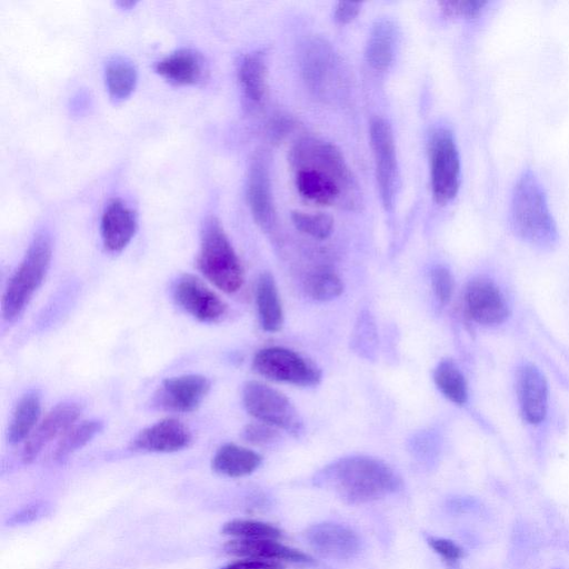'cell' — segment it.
I'll return each instance as SVG.
<instances>
[{"label": "cell", "instance_id": "obj_1", "mask_svg": "<svg viewBox=\"0 0 569 569\" xmlns=\"http://www.w3.org/2000/svg\"><path fill=\"white\" fill-rule=\"evenodd\" d=\"M316 483L332 490L349 503H365L396 492L400 479L379 459L351 456L325 467L316 476Z\"/></svg>", "mask_w": 569, "mask_h": 569}, {"label": "cell", "instance_id": "obj_2", "mask_svg": "<svg viewBox=\"0 0 569 569\" xmlns=\"http://www.w3.org/2000/svg\"><path fill=\"white\" fill-rule=\"evenodd\" d=\"M509 219L513 233L533 247L550 249L558 241L546 192L529 168L520 173L513 186Z\"/></svg>", "mask_w": 569, "mask_h": 569}, {"label": "cell", "instance_id": "obj_3", "mask_svg": "<svg viewBox=\"0 0 569 569\" xmlns=\"http://www.w3.org/2000/svg\"><path fill=\"white\" fill-rule=\"evenodd\" d=\"M197 268L203 277L226 293L243 284V269L220 221L209 217L202 224Z\"/></svg>", "mask_w": 569, "mask_h": 569}, {"label": "cell", "instance_id": "obj_4", "mask_svg": "<svg viewBox=\"0 0 569 569\" xmlns=\"http://www.w3.org/2000/svg\"><path fill=\"white\" fill-rule=\"evenodd\" d=\"M52 256L51 241L38 234L8 281L1 299V313L6 321H14L26 309L43 282Z\"/></svg>", "mask_w": 569, "mask_h": 569}, {"label": "cell", "instance_id": "obj_5", "mask_svg": "<svg viewBox=\"0 0 569 569\" xmlns=\"http://www.w3.org/2000/svg\"><path fill=\"white\" fill-rule=\"evenodd\" d=\"M432 197L438 204H447L460 186V158L452 131L446 127L433 129L428 140Z\"/></svg>", "mask_w": 569, "mask_h": 569}, {"label": "cell", "instance_id": "obj_6", "mask_svg": "<svg viewBox=\"0 0 569 569\" xmlns=\"http://www.w3.org/2000/svg\"><path fill=\"white\" fill-rule=\"evenodd\" d=\"M242 401L247 412L258 421L292 435L301 431L298 411L281 391L259 381H248L242 389Z\"/></svg>", "mask_w": 569, "mask_h": 569}, {"label": "cell", "instance_id": "obj_7", "mask_svg": "<svg viewBox=\"0 0 569 569\" xmlns=\"http://www.w3.org/2000/svg\"><path fill=\"white\" fill-rule=\"evenodd\" d=\"M252 368L272 381L301 387L316 386L321 379V371L313 362L283 347H267L259 350L253 357Z\"/></svg>", "mask_w": 569, "mask_h": 569}, {"label": "cell", "instance_id": "obj_8", "mask_svg": "<svg viewBox=\"0 0 569 569\" xmlns=\"http://www.w3.org/2000/svg\"><path fill=\"white\" fill-rule=\"evenodd\" d=\"M296 170L313 169L336 180L345 193L355 187L352 173L340 150L330 142L312 137L300 139L289 154Z\"/></svg>", "mask_w": 569, "mask_h": 569}, {"label": "cell", "instance_id": "obj_9", "mask_svg": "<svg viewBox=\"0 0 569 569\" xmlns=\"http://www.w3.org/2000/svg\"><path fill=\"white\" fill-rule=\"evenodd\" d=\"M369 136L381 202L386 209H390L395 201L398 177L392 129L388 121L377 117L370 123Z\"/></svg>", "mask_w": 569, "mask_h": 569}, {"label": "cell", "instance_id": "obj_10", "mask_svg": "<svg viewBox=\"0 0 569 569\" xmlns=\"http://www.w3.org/2000/svg\"><path fill=\"white\" fill-rule=\"evenodd\" d=\"M173 298L186 312L202 322L217 321L227 311L224 301L192 274L179 278L173 288Z\"/></svg>", "mask_w": 569, "mask_h": 569}, {"label": "cell", "instance_id": "obj_11", "mask_svg": "<svg viewBox=\"0 0 569 569\" xmlns=\"http://www.w3.org/2000/svg\"><path fill=\"white\" fill-rule=\"evenodd\" d=\"M210 390V381L201 375H182L166 379L154 397L156 406L178 413L196 410Z\"/></svg>", "mask_w": 569, "mask_h": 569}, {"label": "cell", "instance_id": "obj_12", "mask_svg": "<svg viewBox=\"0 0 569 569\" xmlns=\"http://www.w3.org/2000/svg\"><path fill=\"white\" fill-rule=\"evenodd\" d=\"M247 200L256 223L266 232L276 226L269 166L263 153L257 154L250 166L247 181Z\"/></svg>", "mask_w": 569, "mask_h": 569}, {"label": "cell", "instance_id": "obj_13", "mask_svg": "<svg viewBox=\"0 0 569 569\" xmlns=\"http://www.w3.org/2000/svg\"><path fill=\"white\" fill-rule=\"evenodd\" d=\"M468 316L480 325H498L508 317V306L500 289L489 279L476 278L465 290Z\"/></svg>", "mask_w": 569, "mask_h": 569}, {"label": "cell", "instance_id": "obj_14", "mask_svg": "<svg viewBox=\"0 0 569 569\" xmlns=\"http://www.w3.org/2000/svg\"><path fill=\"white\" fill-rule=\"evenodd\" d=\"M80 415L81 408L73 402H63L53 407L26 440L22 460L26 463L33 461L47 445L58 437L61 438L76 425Z\"/></svg>", "mask_w": 569, "mask_h": 569}, {"label": "cell", "instance_id": "obj_15", "mask_svg": "<svg viewBox=\"0 0 569 569\" xmlns=\"http://www.w3.org/2000/svg\"><path fill=\"white\" fill-rule=\"evenodd\" d=\"M306 539L319 555L338 560L353 558L360 550V539L350 528L322 522L311 526L306 531Z\"/></svg>", "mask_w": 569, "mask_h": 569}, {"label": "cell", "instance_id": "obj_16", "mask_svg": "<svg viewBox=\"0 0 569 569\" xmlns=\"http://www.w3.org/2000/svg\"><path fill=\"white\" fill-rule=\"evenodd\" d=\"M191 439V431L183 422L166 418L141 430L130 447L143 452H176L188 447Z\"/></svg>", "mask_w": 569, "mask_h": 569}, {"label": "cell", "instance_id": "obj_17", "mask_svg": "<svg viewBox=\"0 0 569 569\" xmlns=\"http://www.w3.org/2000/svg\"><path fill=\"white\" fill-rule=\"evenodd\" d=\"M517 393L523 418L531 425L540 423L547 413L548 385L541 371L525 363L517 371Z\"/></svg>", "mask_w": 569, "mask_h": 569}, {"label": "cell", "instance_id": "obj_18", "mask_svg": "<svg viewBox=\"0 0 569 569\" xmlns=\"http://www.w3.org/2000/svg\"><path fill=\"white\" fill-rule=\"evenodd\" d=\"M137 216L122 200L114 198L106 206L101 217V237L110 252L122 251L134 237Z\"/></svg>", "mask_w": 569, "mask_h": 569}, {"label": "cell", "instance_id": "obj_19", "mask_svg": "<svg viewBox=\"0 0 569 569\" xmlns=\"http://www.w3.org/2000/svg\"><path fill=\"white\" fill-rule=\"evenodd\" d=\"M229 555L244 559L308 563L310 557L300 550L287 547L276 539H233L224 545Z\"/></svg>", "mask_w": 569, "mask_h": 569}, {"label": "cell", "instance_id": "obj_20", "mask_svg": "<svg viewBox=\"0 0 569 569\" xmlns=\"http://www.w3.org/2000/svg\"><path fill=\"white\" fill-rule=\"evenodd\" d=\"M156 70L174 84L190 86L202 78L203 60L191 49H180L160 60Z\"/></svg>", "mask_w": 569, "mask_h": 569}, {"label": "cell", "instance_id": "obj_21", "mask_svg": "<svg viewBox=\"0 0 569 569\" xmlns=\"http://www.w3.org/2000/svg\"><path fill=\"white\" fill-rule=\"evenodd\" d=\"M259 321L264 331L277 332L283 325V309L271 273H262L256 287Z\"/></svg>", "mask_w": 569, "mask_h": 569}, {"label": "cell", "instance_id": "obj_22", "mask_svg": "<svg viewBox=\"0 0 569 569\" xmlns=\"http://www.w3.org/2000/svg\"><path fill=\"white\" fill-rule=\"evenodd\" d=\"M397 43V28L392 21H377L369 34L366 58L368 63L378 71L387 70L393 61Z\"/></svg>", "mask_w": 569, "mask_h": 569}, {"label": "cell", "instance_id": "obj_23", "mask_svg": "<svg viewBox=\"0 0 569 569\" xmlns=\"http://www.w3.org/2000/svg\"><path fill=\"white\" fill-rule=\"evenodd\" d=\"M261 460V456L251 449L227 443L216 452L212 468L220 475L238 478L252 473L260 466Z\"/></svg>", "mask_w": 569, "mask_h": 569}, {"label": "cell", "instance_id": "obj_24", "mask_svg": "<svg viewBox=\"0 0 569 569\" xmlns=\"http://www.w3.org/2000/svg\"><path fill=\"white\" fill-rule=\"evenodd\" d=\"M296 187L303 198L326 206L336 202L345 193L336 180L313 169L296 170Z\"/></svg>", "mask_w": 569, "mask_h": 569}, {"label": "cell", "instance_id": "obj_25", "mask_svg": "<svg viewBox=\"0 0 569 569\" xmlns=\"http://www.w3.org/2000/svg\"><path fill=\"white\" fill-rule=\"evenodd\" d=\"M41 413L40 398L34 392L24 395L17 403L8 427V441L19 443L30 437Z\"/></svg>", "mask_w": 569, "mask_h": 569}, {"label": "cell", "instance_id": "obj_26", "mask_svg": "<svg viewBox=\"0 0 569 569\" xmlns=\"http://www.w3.org/2000/svg\"><path fill=\"white\" fill-rule=\"evenodd\" d=\"M239 81L246 97L254 103L261 102L267 87V61L262 52L247 54L238 71Z\"/></svg>", "mask_w": 569, "mask_h": 569}, {"label": "cell", "instance_id": "obj_27", "mask_svg": "<svg viewBox=\"0 0 569 569\" xmlns=\"http://www.w3.org/2000/svg\"><path fill=\"white\" fill-rule=\"evenodd\" d=\"M104 78L109 96L114 101L127 99L134 90L138 79L134 66L122 57L108 61Z\"/></svg>", "mask_w": 569, "mask_h": 569}, {"label": "cell", "instance_id": "obj_28", "mask_svg": "<svg viewBox=\"0 0 569 569\" xmlns=\"http://www.w3.org/2000/svg\"><path fill=\"white\" fill-rule=\"evenodd\" d=\"M330 48L325 42L313 41L305 51L303 72L310 86L323 90L325 80L328 79L333 58Z\"/></svg>", "mask_w": 569, "mask_h": 569}, {"label": "cell", "instance_id": "obj_29", "mask_svg": "<svg viewBox=\"0 0 569 569\" xmlns=\"http://www.w3.org/2000/svg\"><path fill=\"white\" fill-rule=\"evenodd\" d=\"M433 379L441 393L456 405H463L468 398L465 377L451 360H442L435 369Z\"/></svg>", "mask_w": 569, "mask_h": 569}, {"label": "cell", "instance_id": "obj_30", "mask_svg": "<svg viewBox=\"0 0 569 569\" xmlns=\"http://www.w3.org/2000/svg\"><path fill=\"white\" fill-rule=\"evenodd\" d=\"M102 422L97 419L73 425L59 440L53 458L61 460L91 441L101 430Z\"/></svg>", "mask_w": 569, "mask_h": 569}, {"label": "cell", "instance_id": "obj_31", "mask_svg": "<svg viewBox=\"0 0 569 569\" xmlns=\"http://www.w3.org/2000/svg\"><path fill=\"white\" fill-rule=\"evenodd\" d=\"M306 293L318 301H328L343 291L340 277L330 269H318L307 276L303 284Z\"/></svg>", "mask_w": 569, "mask_h": 569}, {"label": "cell", "instance_id": "obj_32", "mask_svg": "<svg viewBox=\"0 0 569 569\" xmlns=\"http://www.w3.org/2000/svg\"><path fill=\"white\" fill-rule=\"evenodd\" d=\"M222 532L238 539H276L281 538V531L267 522L237 519L224 523Z\"/></svg>", "mask_w": 569, "mask_h": 569}, {"label": "cell", "instance_id": "obj_33", "mask_svg": "<svg viewBox=\"0 0 569 569\" xmlns=\"http://www.w3.org/2000/svg\"><path fill=\"white\" fill-rule=\"evenodd\" d=\"M291 220L300 232L319 240L327 239L333 230L332 217L322 212L292 211Z\"/></svg>", "mask_w": 569, "mask_h": 569}, {"label": "cell", "instance_id": "obj_34", "mask_svg": "<svg viewBox=\"0 0 569 569\" xmlns=\"http://www.w3.org/2000/svg\"><path fill=\"white\" fill-rule=\"evenodd\" d=\"M487 3V1L482 0H445L440 1L439 6L441 11L448 17L473 19L481 13Z\"/></svg>", "mask_w": 569, "mask_h": 569}, {"label": "cell", "instance_id": "obj_35", "mask_svg": "<svg viewBox=\"0 0 569 569\" xmlns=\"http://www.w3.org/2000/svg\"><path fill=\"white\" fill-rule=\"evenodd\" d=\"M431 284L439 302L445 305L450 301L455 281L451 272L446 267L438 266L432 270Z\"/></svg>", "mask_w": 569, "mask_h": 569}, {"label": "cell", "instance_id": "obj_36", "mask_svg": "<svg viewBox=\"0 0 569 569\" xmlns=\"http://www.w3.org/2000/svg\"><path fill=\"white\" fill-rule=\"evenodd\" d=\"M279 437L278 429L264 422H252L242 430V438L253 445H268Z\"/></svg>", "mask_w": 569, "mask_h": 569}, {"label": "cell", "instance_id": "obj_37", "mask_svg": "<svg viewBox=\"0 0 569 569\" xmlns=\"http://www.w3.org/2000/svg\"><path fill=\"white\" fill-rule=\"evenodd\" d=\"M427 541L431 549L449 565L456 563L463 556L462 549L451 540L429 537Z\"/></svg>", "mask_w": 569, "mask_h": 569}, {"label": "cell", "instance_id": "obj_38", "mask_svg": "<svg viewBox=\"0 0 569 569\" xmlns=\"http://www.w3.org/2000/svg\"><path fill=\"white\" fill-rule=\"evenodd\" d=\"M361 3L342 1L335 8V20L341 24L351 22L360 12Z\"/></svg>", "mask_w": 569, "mask_h": 569}, {"label": "cell", "instance_id": "obj_39", "mask_svg": "<svg viewBox=\"0 0 569 569\" xmlns=\"http://www.w3.org/2000/svg\"><path fill=\"white\" fill-rule=\"evenodd\" d=\"M221 569H284L280 562L243 559L233 563H230Z\"/></svg>", "mask_w": 569, "mask_h": 569}, {"label": "cell", "instance_id": "obj_40", "mask_svg": "<svg viewBox=\"0 0 569 569\" xmlns=\"http://www.w3.org/2000/svg\"><path fill=\"white\" fill-rule=\"evenodd\" d=\"M292 127V123L290 120L286 118H278L272 123V136L277 139L281 138L286 134L288 130Z\"/></svg>", "mask_w": 569, "mask_h": 569}]
</instances>
